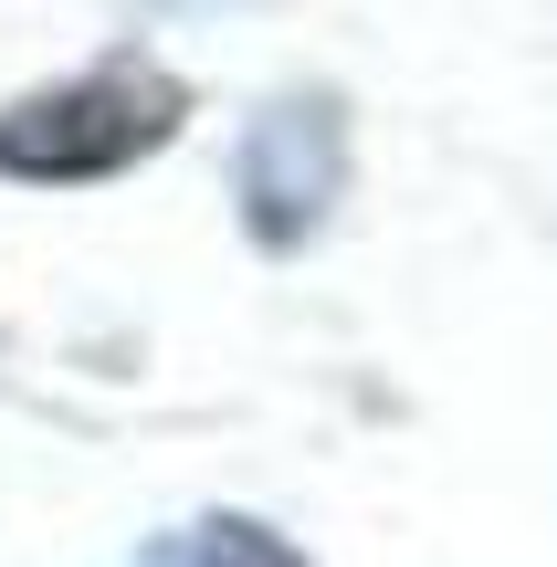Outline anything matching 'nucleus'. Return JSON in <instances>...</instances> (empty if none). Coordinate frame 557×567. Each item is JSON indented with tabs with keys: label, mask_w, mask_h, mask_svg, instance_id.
Listing matches in <instances>:
<instances>
[{
	"label": "nucleus",
	"mask_w": 557,
	"mask_h": 567,
	"mask_svg": "<svg viewBox=\"0 0 557 567\" xmlns=\"http://www.w3.org/2000/svg\"><path fill=\"white\" fill-rule=\"evenodd\" d=\"M168 126H179V84L105 63V74L53 84V95L0 116V179H105V168L147 158Z\"/></svg>",
	"instance_id": "obj_1"
},
{
	"label": "nucleus",
	"mask_w": 557,
	"mask_h": 567,
	"mask_svg": "<svg viewBox=\"0 0 557 567\" xmlns=\"http://www.w3.org/2000/svg\"><path fill=\"white\" fill-rule=\"evenodd\" d=\"M168 567H295L285 547H274L264 526H243V515H221V526H189L179 536V557Z\"/></svg>",
	"instance_id": "obj_2"
}]
</instances>
